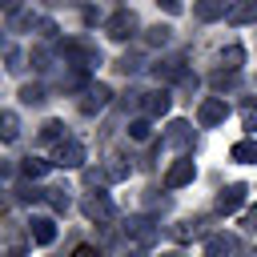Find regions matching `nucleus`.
Returning <instances> with one entry per match:
<instances>
[{
  "label": "nucleus",
  "instance_id": "14",
  "mask_svg": "<svg viewBox=\"0 0 257 257\" xmlns=\"http://www.w3.org/2000/svg\"><path fill=\"white\" fill-rule=\"evenodd\" d=\"M169 108H173V92H169V88L145 92V112H149V116H165Z\"/></svg>",
  "mask_w": 257,
  "mask_h": 257
},
{
  "label": "nucleus",
  "instance_id": "25",
  "mask_svg": "<svg viewBox=\"0 0 257 257\" xmlns=\"http://www.w3.org/2000/svg\"><path fill=\"white\" fill-rule=\"evenodd\" d=\"M124 177H128V165H120V161L104 165V181H124Z\"/></svg>",
  "mask_w": 257,
  "mask_h": 257
},
{
  "label": "nucleus",
  "instance_id": "10",
  "mask_svg": "<svg viewBox=\"0 0 257 257\" xmlns=\"http://www.w3.org/2000/svg\"><path fill=\"white\" fill-rule=\"evenodd\" d=\"M245 197H249V185H229V189H221V197H217V213H221V217L237 213V209L245 205Z\"/></svg>",
  "mask_w": 257,
  "mask_h": 257
},
{
  "label": "nucleus",
  "instance_id": "27",
  "mask_svg": "<svg viewBox=\"0 0 257 257\" xmlns=\"http://www.w3.org/2000/svg\"><path fill=\"white\" fill-rule=\"evenodd\" d=\"M245 128L257 137V104H249V108H245Z\"/></svg>",
  "mask_w": 257,
  "mask_h": 257
},
{
  "label": "nucleus",
  "instance_id": "12",
  "mask_svg": "<svg viewBox=\"0 0 257 257\" xmlns=\"http://www.w3.org/2000/svg\"><path fill=\"white\" fill-rule=\"evenodd\" d=\"M28 237H32L36 245H52V241H56V221H52V217H32V221H28Z\"/></svg>",
  "mask_w": 257,
  "mask_h": 257
},
{
  "label": "nucleus",
  "instance_id": "6",
  "mask_svg": "<svg viewBox=\"0 0 257 257\" xmlns=\"http://www.w3.org/2000/svg\"><path fill=\"white\" fill-rule=\"evenodd\" d=\"M124 237L133 241V245H157V221L153 217H128V225H124Z\"/></svg>",
  "mask_w": 257,
  "mask_h": 257
},
{
  "label": "nucleus",
  "instance_id": "13",
  "mask_svg": "<svg viewBox=\"0 0 257 257\" xmlns=\"http://www.w3.org/2000/svg\"><path fill=\"white\" fill-rule=\"evenodd\" d=\"M225 12H229V0H197V4H193V16L205 20V24L225 20Z\"/></svg>",
  "mask_w": 257,
  "mask_h": 257
},
{
  "label": "nucleus",
  "instance_id": "32",
  "mask_svg": "<svg viewBox=\"0 0 257 257\" xmlns=\"http://www.w3.org/2000/svg\"><path fill=\"white\" fill-rule=\"evenodd\" d=\"M0 44H4V36H0Z\"/></svg>",
  "mask_w": 257,
  "mask_h": 257
},
{
  "label": "nucleus",
  "instance_id": "31",
  "mask_svg": "<svg viewBox=\"0 0 257 257\" xmlns=\"http://www.w3.org/2000/svg\"><path fill=\"white\" fill-rule=\"evenodd\" d=\"M4 169H8V165H4V161H0V177H4Z\"/></svg>",
  "mask_w": 257,
  "mask_h": 257
},
{
  "label": "nucleus",
  "instance_id": "28",
  "mask_svg": "<svg viewBox=\"0 0 257 257\" xmlns=\"http://www.w3.org/2000/svg\"><path fill=\"white\" fill-rule=\"evenodd\" d=\"M157 4H161V8H165V12H173V16H177V12H181V0H157Z\"/></svg>",
  "mask_w": 257,
  "mask_h": 257
},
{
  "label": "nucleus",
  "instance_id": "26",
  "mask_svg": "<svg viewBox=\"0 0 257 257\" xmlns=\"http://www.w3.org/2000/svg\"><path fill=\"white\" fill-rule=\"evenodd\" d=\"M44 201H52V209H60V213L72 205V201H68V189H48V197H44Z\"/></svg>",
  "mask_w": 257,
  "mask_h": 257
},
{
  "label": "nucleus",
  "instance_id": "5",
  "mask_svg": "<svg viewBox=\"0 0 257 257\" xmlns=\"http://www.w3.org/2000/svg\"><path fill=\"white\" fill-rule=\"evenodd\" d=\"M52 165H60V169H80V165H84V145H80L76 137H64V141L56 145V153H52Z\"/></svg>",
  "mask_w": 257,
  "mask_h": 257
},
{
  "label": "nucleus",
  "instance_id": "18",
  "mask_svg": "<svg viewBox=\"0 0 257 257\" xmlns=\"http://www.w3.org/2000/svg\"><path fill=\"white\" fill-rule=\"evenodd\" d=\"M16 137H20V120H16V112H0V141L12 145Z\"/></svg>",
  "mask_w": 257,
  "mask_h": 257
},
{
  "label": "nucleus",
  "instance_id": "16",
  "mask_svg": "<svg viewBox=\"0 0 257 257\" xmlns=\"http://www.w3.org/2000/svg\"><path fill=\"white\" fill-rule=\"evenodd\" d=\"M124 133H128V141H137V145H145V141L153 137V124H149V116H133Z\"/></svg>",
  "mask_w": 257,
  "mask_h": 257
},
{
  "label": "nucleus",
  "instance_id": "20",
  "mask_svg": "<svg viewBox=\"0 0 257 257\" xmlns=\"http://www.w3.org/2000/svg\"><path fill=\"white\" fill-rule=\"evenodd\" d=\"M48 173V161H40V157H28V161H20V177H28V181H40Z\"/></svg>",
  "mask_w": 257,
  "mask_h": 257
},
{
  "label": "nucleus",
  "instance_id": "23",
  "mask_svg": "<svg viewBox=\"0 0 257 257\" xmlns=\"http://www.w3.org/2000/svg\"><path fill=\"white\" fill-rule=\"evenodd\" d=\"M20 100H24V104H44V100H48V96H44V84H24V88H20Z\"/></svg>",
  "mask_w": 257,
  "mask_h": 257
},
{
  "label": "nucleus",
  "instance_id": "8",
  "mask_svg": "<svg viewBox=\"0 0 257 257\" xmlns=\"http://www.w3.org/2000/svg\"><path fill=\"white\" fill-rule=\"evenodd\" d=\"M193 181H197V161H193V157L173 161V169L165 173V189H185V185H193Z\"/></svg>",
  "mask_w": 257,
  "mask_h": 257
},
{
  "label": "nucleus",
  "instance_id": "4",
  "mask_svg": "<svg viewBox=\"0 0 257 257\" xmlns=\"http://www.w3.org/2000/svg\"><path fill=\"white\" fill-rule=\"evenodd\" d=\"M104 32H108L112 40H128V36L137 32V12H133V8H116V12L104 20Z\"/></svg>",
  "mask_w": 257,
  "mask_h": 257
},
{
  "label": "nucleus",
  "instance_id": "22",
  "mask_svg": "<svg viewBox=\"0 0 257 257\" xmlns=\"http://www.w3.org/2000/svg\"><path fill=\"white\" fill-rule=\"evenodd\" d=\"M241 60H245V52H241V48H237V44H229V48H225V52H221V64H225V68H229V72H237V68H241Z\"/></svg>",
  "mask_w": 257,
  "mask_h": 257
},
{
  "label": "nucleus",
  "instance_id": "19",
  "mask_svg": "<svg viewBox=\"0 0 257 257\" xmlns=\"http://www.w3.org/2000/svg\"><path fill=\"white\" fill-rule=\"evenodd\" d=\"M40 141L44 145H60L64 141V120H44L40 124Z\"/></svg>",
  "mask_w": 257,
  "mask_h": 257
},
{
  "label": "nucleus",
  "instance_id": "29",
  "mask_svg": "<svg viewBox=\"0 0 257 257\" xmlns=\"http://www.w3.org/2000/svg\"><path fill=\"white\" fill-rule=\"evenodd\" d=\"M24 0H0V12H20Z\"/></svg>",
  "mask_w": 257,
  "mask_h": 257
},
{
  "label": "nucleus",
  "instance_id": "24",
  "mask_svg": "<svg viewBox=\"0 0 257 257\" xmlns=\"http://www.w3.org/2000/svg\"><path fill=\"white\" fill-rule=\"evenodd\" d=\"M153 72H157V76H185L181 60H161V64H153Z\"/></svg>",
  "mask_w": 257,
  "mask_h": 257
},
{
  "label": "nucleus",
  "instance_id": "3",
  "mask_svg": "<svg viewBox=\"0 0 257 257\" xmlns=\"http://www.w3.org/2000/svg\"><path fill=\"white\" fill-rule=\"evenodd\" d=\"M60 52H64V60H72L76 68H92V64H100V48L88 44V40H64Z\"/></svg>",
  "mask_w": 257,
  "mask_h": 257
},
{
  "label": "nucleus",
  "instance_id": "1",
  "mask_svg": "<svg viewBox=\"0 0 257 257\" xmlns=\"http://www.w3.org/2000/svg\"><path fill=\"white\" fill-rule=\"evenodd\" d=\"M80 213H84L88 221H96V225H108V221H116V205H112V197H108L104 189H92V193L80 201Z\"/></svg>",
  "mask_w": 257,
  "mask_h": 257
},
{
  "label": "nucleus",
  "instance_id": "2",
  "mask_svg": "<svg viewBox=\"0 0 257 257\" xmlns=\"http://www.w3.org/2000/svg\"><path fill=\"white\" fill-rule=\"evenodd\" d=\"M229 120V100L225 96H205L201 104H197V124L201 128H217V124H225Z\"/></svg>",
  "mask_w": 257,
  "mask_h": 257
},
{
  "label": "nucleus",
  "instance_id": "21",
  "mask_svg": "<svg viewBox=\"0 0 257 257\" xmlns=\"http://www.w3.org/2000/svg\"><path fill=\"white\" fill-rule=\"evenodd\" d=\"M145 40H149V44H153V48H165V44H169V40H173V28H169V24H153V28H149V36H145Z\"/></svg>",
  "mask_w": 257,
  "mask_h": 257
},
{
  "label": "nucleus",
  "instance_id": "7",
  "mask_svg": "<svg viewBox=\"0 0 257 257\" xmlns=\"http://www.w3.org/2000/svg\"><path fill=\"white\" fill-rule=\"evenodd\" d=\"M201 253L205 257H237L241 253V241H237V233H209Z\"/></svg>",
  "mask_w": 257,
  "mask_h": 257
},
{
  "label": "nucleus",
  "instance_id": "17",
  "mask_svg": "<svg viewBox=\"0 0 257 257\" xmlns=\"http://www.w3.org/2000/svg\"><path fill=\"white\" fill-rule=\"evenodd\" d=\"M165 141H169V145H189V141H193V124H189V120H173L169 133H165Z\"/></svg>",
  "mask_w": 257,
  "mask_h": 257
},
{
  "label": "nucleus",
  "instance_id": "9",
  "mask_svg": "<svg viewBox=\"0 0 257 257\" xmlns=\"http://www.w3.org/2000/svg\"><path fill=\"white\" fill-rule=\"evenodd\" d=\"M108 96H112V88H108V84H88V88H84V100H80V112H84V116H92V112L108 108Z\"/></svg>",
  "mask_w": 257,
  "mask_h": 257
},
{
  "label": "nucleus",
  "instance_id": "30",
  "mask_svg": "<svg viewBox=\"0 0 257 257\" xmlns=\"http://www.w3.org/2000/svg\"><path fill=\"white\" fill-rule=\"evenodd\" d=\"M72 257H100V253H96V249H92V245H80V249H76V253H72Z\"/></svg>",
  "mask_w": 257,
  "mask_h": 257
},
{
  "label": "nucleus",
  "instance_id": "15",
  "mask_svg": "<svg viewBox=\"0 0 257 257\" xmlns=\"http://www.w3.org/2000/svg\"><path fill=\"white\" fill-rule=\"evenodd\" d=\"M229 157H233L237 165H257V141H237V145L229 149Z\"/></svg>",
  "mask_w": 257,
  "mask_h": 257
},
{
  "label": "nucleus",
  "instance_id": "11",
  "mask_svg": "<svg viewBox=\"0 0 257 257\" xmlns=\"http://www.w3.org/2000/svg\"><path fill=\"white\" fill-rule=\"evenodd\" d=\"M225 20H229L233 28L253 24V20H257V0H233V4H229V12H225Z\"/></svg>",
  "mask_w": 257,
  "mask_h": 257
}]
</instances>
